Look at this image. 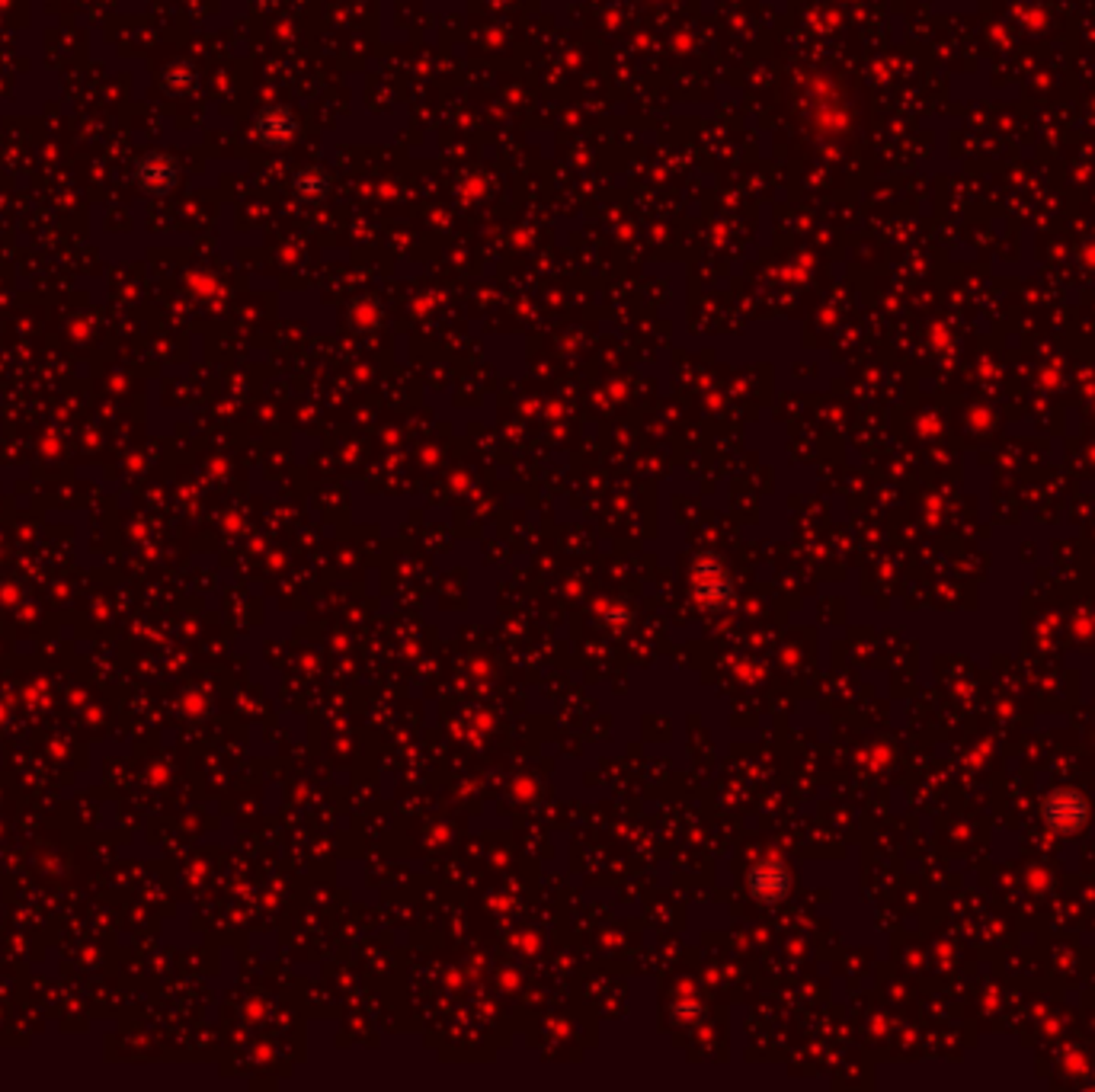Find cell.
Here are the masks:
<instances>
[{
    "label": "cell",
    "instance_id": "6da1fadb",
    "mask_svg": "<svg viewBox=\"0 0 1095 1092\" xmlns=\"http://www.w3.org/2000/svg\"><path fill=\"white\" fill-rule=\"evenodd\" d=\"M1086 817H1089V804L1083 794L1063 788V791H1050L1044 798V820L1054 826V830H1063V833L1079 830V826L1086 823Z\"/></svg>",
    "mask_w": 1095,
    "mask_h": 1092
}]
</instances>
